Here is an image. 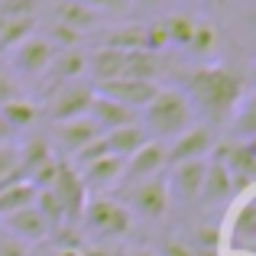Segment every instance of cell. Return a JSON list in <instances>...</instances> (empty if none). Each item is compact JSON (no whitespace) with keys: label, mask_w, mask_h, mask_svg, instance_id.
Here are the masks:
<instances>
[{"label":"cell","mask_w":256,"mask_h":256,"mask_svg":"<svg viewBox=\"0 0 256 256\" xmlns=\"http://www.w3.org/2000/svg\"><path fill=\"white\" fill-rule=\"evenodd\" d=\"M246 75L237 65L227 62H201L194 68L185 72V88L182 94L188 98V104L194 107V114L208 120V126H220L230 120L234 107L244 100Z\"/></svg>","instance_id":"cell-1"},{"label":"cell","mask_w":256,"mask_h":256,"mask_svg":"<svg viewBox=\"0 0 256 256\" xmlns=\"http://www.w3.org/2000/svg\"><path fill=\"white\" fill-rule=\"evenodd\" d=\"M198 120L194 107L188 104V98L182 94V88H159L152 94V100L140 110V126L146 130V136L156 143H169L182 130Z\"/></svg>","instance_id":"cell-2"},{"label":"cell","mask_w":256,"mask_h":256,"mask_svg":"<svg viewBox=\"0 0 256 256\" xmlns=\"http://www.w3.org/2000/svg\"><path fill=\"white\" fill-rule=\"evenodd\" d=\"M78 227H82L84 234H91V237L117 240V237H124V234H130L133 218L114 194H88Z\"/></svg>","instance_id":"cell-3"},{"label":"cell","mask_w":256,"mask_h":256,"mask_svg":"<svg viewBox=\"0 0 256 256\" xmlns=\"http://www.w3.org/2000/svg\"><path fill=\"white\" fill-rule=\"evenodd\" d=\"M117 201L126 208V211H130V218L136 214V218L150 220V224L162 220L166 214H169V208H172L169 188H166V175H159V178H150V182H136V185L120 188Z\"/></svg>","instance_id":"cell-4"},{"label":"cell","mask_w":256,"mask_h":256,"mask_svg":"<svg viewBox=\"0 0 256 256\" xmlns=\"http://www.w3.org/2000/svg\"><path fill=\"white\" fill-rule=\"evenodd\" d=\"M91 98H94V88L88 82L58 84V88L49 91V98L39 107V114H42L49 124H65V120H75V117H88Z\"/></svg>","instance_id":"cell-5"},{"label":"cell","mask_w":256,"mask_h":256,"mask_svg":"<svg viewBox=\"0 0 256 256\" xmlns=\"http://www.w3.org/2000/svg\"><path fill=\"white\" fill-rule=\"evenodd\" d=\"M214 143H218V136H214V126L208 124H198L194 120L188 130H182L175 140H169L166 146V169H172V166H182V162H198V159H208L214 150Z\"/></svg>","instance_id":"cell-6"},{"label":"cell","mask_w":256,"mask_h":256,"mask_svg":"<svg viewBox=\"0 0 256 256\" xmlns=\"http://www.w3.org/2000/svg\"><path fill=\"white\" fill-rule=\"evenodd\" d=\"M46 136H49V143H52V152L68 162L72 156H78L84 146H91L94 140H100L104 133L88 117H75V120H65V124H52V130L46 133Z\"/></svg>","instance_id":"cell-7"},{"label":"cell","mask_w":256,"mask_h":256,"mask_svg":"<svg viewBox=\"0 0 256 256\" xmlns=\"http://www.w3.org/2000/svg\"><path fill=\"white\" fill-rule=\"evenodd\" d=\"M46 192H52V198L58 201L65 224H75V227H78V220H82V211H84V201H88V192H84L82 178H78V172L72 169L65 159L58 162L56 182H52Z\"/></svg>","instance_id":"cell-8"},{"label":"cell","mask_w":256,"mask_h":256,"mask_svg":"<svg viewBox=\"0 0 256 256\" xmlns=\"http://www.w3.org/2000/svg\"><path fill=\"white\" fill-rule=\"evenodd\" d=\"M211 159H218L230 178H256V143L253 140H218L211 150Z\"/></svg>","instance_id":"cell-9"},{"label":"cell","mask_w":256,"mask_h":256,"mask_svg":"<svg viewBox=\"0 0 256 256\" xmlns=\"http://www.w3.org/2000/svg\"><path fill=\"white\" fill-rule=\"evenodd\" d=\"M166 172V146L150 140L143 143L130 159H124V175H120V188L126 185H136V182H150V178H159Z\"/></svg>","instance_id":"cell-10"},{"label":"cell","mask_w":256,"mask_h":256,"mask_svg":"<svg viewBox=\"0 0 256 256\" xmlns=\"http://www.w3.org/2000/svg\"><path fill=\"white\" fill-rule=\"evenodd\" d=\"M52 56H56V49H52L39 32H32L16 49H10V68L16 72L20 78H42L46 68H49V62H52Z\"/></svg>","instance_id":"cell-11"},{"label":"cell","mask_w":256,"mask_h":256,"mask_svg":"<svg viewBox=\"0 0 256 256\" xmlns=\"http://www.w3.org/2000/svg\"><path fill=\"white\" fill-rule=\"evenodd\" d=\"M124 62H126V52H114V49H98L84 52V75L91 78V88H100V84H110V82H120L124 78Z\"/></svg>","instance_id":"cell-12"},{"label":"cell","mask_w":256,"mask_h":256,"mask_svg":"<svg viewBox=\"0 0 256 256\" xmlns=\"http://www.w3.org/2000/svg\"><path fill=\"white\" fill-rule=\"evenodd\" d=\"M204 166L208 159H198V162H182L169 169V178H166V188H169V198L172 201H198L201 194V182H204Z\"/></svg>","instance_id":"cell-13"},{"label":"cell","mask_w":256,"mask_h":256,"mask_svg":"<svg viewBox=\"0 0 256 256\" xmlns=\"http://www.w3.org/2000/svg\"><path fill=\"white\" fill-rule=\"evenodd\" d=\"M0 227H4L6 234H13L16 240H23L26 246H39L49 240V224L42 220V214L36 211V208H23V211L16 214H6V218H0Z\"/></svg>","instance_id":"cell-14"},{"label":"cell","mask_w":256,"mask_h":256,"mask_svg":"<svg viewBox=\"0 0 256 256\" xmlns=\"http://www.w3.org/2000/svg\"><path fill=\"white\" fill-rule=\"evenodd\" d=\"M82 178L88 194H107L110 188H120V175H124V162L114 156H100L94 162H88L84 169H75Z\"/></svg>","instance_id":"cell-15"},{"label":"cell","mask_w":256,"mask_h":256,"mask_svg":"<svg viewBox=\"0 0 256 256\" xmlns=\"http://www.w3.org/2000/svg\"><path fill=\"white\" fill-rule=\"evenodd\" d=\"M94 91L104 94V98H110V100H117V104H124L126 110L140 114V110H143V107L152 100V94L159 91V84H152V82H130V78H120V82L100 84V88H94Z\"/></svg>","instance_id":"cell-16"},{"label":"cell","mask_w":256,"mask_h":256,"mask_svg":"<svg viewBox=\"0 0 256 256\" xmlns=\"http://www.w3.org/2000/svg\"><path fill=\"white\" fill-rule=\"evenodd\" d=\"M88 120H91L94 126H98L100 133H110V130H120V126H130L140 120V114L126 110L124 104H117V100L104 98V94L94 91L91 98V107H88Z\"/></svg>","instance_id":"cell-17"},{"label":"cell","mask_w":256,"mask_h":256,"mask_svg":"<svg viewBox=\"0 0 256 256\" xmlns=\"http://www.w3.org/2000/svg\"><path fill=\"white\" fill-rule=\"evenodd\" d=\"M49 20H52V23L68 26V30H75V32H82V36L94 32L100 23H104V16H100V13L88 10V6H82V4H72V0H52Z\"/></svg>","instance_id":"cell-18"},{"label":"cell","mask_w":256,"mask_h":256,"mask_svg":"<svg viewBox=\"0 0 256 256\" xmlns=\"http://www.w3.org/2000/svg\"><path fill=\"white\" fill-rule=\"evenodd\" d=\"M224 201H234V185H230V172L218 162V159L208 156L204 166V182H201V194L198 204H224Z\"/></svg>","instance_id":"cell-19"},{"label":"cell","mask_w":256,"mask_h":256,"mask_svg":"<svg viewBox=\"0 0 256 256\" xmlns=\"http://www.w3.org/2000/svg\"><path fill=\"white\" fill-rule=\"evenodd\" d=\"M52 159H58V156L52 152V143H49L46 133H30V136L16 146V162H20V175H23V178H30L32 172L42 169Z\"/></svg>","instance_id":"cell-20"},{"label":"cell","mask_w":256,"mask_h":256,"mask_svg":"<svg viewBox=\"0 0 256 256\" xmlns=\"http://www.w3.org/2000/svg\"><path fill=\"white\" fill-rule=\"evenodd\" d=\"M39 117H42V114H39V104L30 100V98H23V94H16V98L0 104V120L10 126L13 136H16V133H30L32 126L39 124Z\"/></svg>","instance_id":"cell-21"},{"label":"cell","mask_w":256,"mask_h":256,"mask_svg":"<svg viewBox=\"0 0 256 256\" xmlns=\"http://www.w3.org/2000/svg\"><path fill=\"white\" fill-rule=\"evenodd\" d=\"M46 78H49V88H46V91H52V88H58V84H68V82H82L84 78V49L56 52L49 68H46Z\"/></svg>","instance_id":"cell-22"},{"label":"cell","mask_w":256,"mask_h":256,"mask_svg":"<svg viewBox=\"0 0 256 256\" xmlns=\"http://www.w3.org/2000/svg\"><path fill=\"white\" fill-rule=\"evenodd\" d=\"M100 46L114 52H140L146 49V23H117L100 36Z\"/></svg>","instance_id":"cell-23"},{"label":"cell","mask_w":256,"mask_h":256,"mask_svg":"<svg viewBox=\"0 0 256 256\" xmlns=\"http://www.w3.org/2000/svg\"><path fill=\"white\" fill-rule=\"evenodd\" d=\"M143 143H150V136H146V130L140 126V120H136V124H130V126H120V130L104 133L107 152H110L114 159H120V162H124V159H130Z\"/></svg>","instance_id":"cell-24"},{"label":"cell","mask_w":256,"mask_h":256,"mask_svg":"<svg viewBox=\"0 0 256 256\" xmlns=\"http://www.w3.org/2000/svg\"><path fill=\"white\" fill-rule=\"evenodd\" d=\"M227 130H230V140H253L256 136V98H253V91H246L244 100L234 107L230 120H227Z\"/></svg>","instance_id":"cell-25"},{"label":"cell","mask_w":256,"mask_h":256,"mask_svg":"<svg viewBox=\"0 0 256 256\" xmlns=\"http://www.w3.org/2000/svg\"><path fill=\"white\" fill-rule=\"evenodd\" d=\"M162 56H152V52L140 49V52H126V62H124V78L130 82H152L156 84L159 72H162Z\"/></svg>","instance_id":"cell-26"},{"label":"cell","mask_w":256,"mask_h":256,"mask_svg":"<svg viewBox=\"0 0 256 256\" xmlns=\"http://www.w3.org/2000/svg\"><path fill=\"white\" fill-rule=\"evenodd\" d=\"M32 198H36V188H32L26 178H16V182H10V185H4L0 188V218L30 208Z\"/></svg>","instance_id":"cell-27"},{"label":"cell","mask_w":256,"mask_h":256,"mask_svg":"<svg viewBox=\"0 0 256 256\" xmlns=\"http://www.w3.org/2000/svg\"><path fill=\"white\" fill-rule=\"evenodd\" d=\"M188 56L194 58H208L218 52V26L208 23V20H194V30H192V39L185 46Z\"/></svg>","instance_id":"cell-28"},{"label":"cell","mask_w":256,"mask_h":256,"mask_svg":"<svg viewBox=\"0 0 256 256\" xmlns=\"http://www.w3.org/2000/svg\"><path fill=\"white\" fill-rule=\"evenodd\" d=\"M36 32V16H16V20H0V52L16 49L23 39Z\"/></svg>","instance_id":"cell-29"},{"label":"cell","mask_w":256,"mask_h":256,"mask_svg":"<svg viewBox=\"0 0 256 256\" xmlns=\"http://www.w3.org/2000/svg\"><path fill=\"white\" fill-rule=\"evenodd\" d=\"M162 30H166L169 46H182V49H185L188 39H192V30H194V16L192 13H169V16L162 20Z\"/></svg>","instance_id":"cell-30"},{"label":"cell","mask_w":256,"mask_h":256,"mask_svg":"<svg viewBox=\"0 0 256 256\" xmlns=\"http://www.w3.org/2000/svg\"><path fill=\"white\" fill-rule=\"evenodd\" d=\"M42 39L52 46L56 52H68V49H82V42H84V36L82 32H75V30H68V26H62V23H46V32H42Z\"/></svg>","instance_id":"cell-31"},{"label":"cell","mask_w":256,"mask_h":256,"mask_svg":"<svg viewBox=\"0 0 256 256\" xmlns=\"http://www.w3.org/2000/svg\"><path fill=\"white\" fill-rule=\"evenodd\" d=\"M16 178H23L20 175V162H16V146H0V188Z\"/></svg>","instance_id":"cell-32"},{"label":"cell","mask_w":256,"mask_h":256,"mask_svg":"<svg viewBox=\"0 0 256 256\" xmlns=\"http://www.w3.org/2000/svg\"><path fill=\"white\" fill-rule=\"evenodd\" d=\"M72 4H82L88 6V10H94V13H100V16H124L126 10H130V4L126 0H72Z\"/></svg>","instance_id":"cell-33"},{"label":"cell","mask_w":256,"mask_h":256,"mask_svg":"<svg viewBox=\"0 0 256 256\" xmlns=\"http://www.w3.org/2000/svg\"><path fill=\"white\" fill-rule=\"evenodd\" d=\"M39 0H0V20H16V16H36Z\"/></svg>","instance_id":"cell-34"},{"label":"cell","mask_w":256,"mask_h":256,"mask_svg":"<svg viewBox=\"0 0 256 256\" xmlns=\"http://www.w3.org/2000/svg\"><path fill=\"white\" fill-rule=\"evenodd\" d=\"M166 49H169V39H166L162 20H156V23H146V52H152V56H162Z\"/></svg>","instance_id":"cell-35"},{"label":"cell","mask_w":256,"mask_h":256,"mask_svg":"<svg viewBox=\"0 0 256 256\" xmlns=\"http://www.w3.org/2000/svg\"><path fill=\"white\" fill-rule=\"evenodd\" d=\"M156 256H198L194 246L188 244V237H166L156 246Z\"/></svg>","instance_id":"cell-36"},{"label":"cell","mask_w":256,"mask_h":256,"mask_svg":"<svg viewBox=\"0 0 256 256\" xmlns=\"http://www.w3.org/2000/svg\"><path fill=\"white\" fill-rule=\"evenodd\" d=\"M0 256H30V246L0 227Z\"/></svg>","instance_id":"cell-37"},{"label":"cell","mask_w":256,"mask_h":256,"mask_svg":"<svg viewBox=\"0 0 256 256\" xmlns=\"http://www.w3.org/2000/svg\"><path fill=\"white\" fill-rule=\"evenodd\" d=\"M10 98H16V84H13L10 75H0V104L10 100Z\"/></svg>","instance_id":"cell-38"},{"label":"cell","mask_w":256,"mask_h":256,"mask_svg":"<svg viewBox=\"0 0 256 256\" xmlns=\"http://www.w3.org/2000/svg\"><path fill=\"white\" fill-rule=\"evenodd\" d=\"M78 256H114L107 246H98V244H84L82 250H78Z\"/></svg>","instance_id":"cell-39"},{"label":"cell","mask_w":256,"mask_h":256,"mask_svg":"<svg viewBox=\"0 0 256 256\" xmlns=\"http://www.w3.org/2000/svg\"><path fill=\"white\" fill-rule=\"evenodd\" d=\"M130 6H143V10H152V6H166L169 0H126Z\"/></svg>","instance_id":"cell-40"},{"label":"cell","mask_w":256,"mask_h":256,"mask_svg":"<svg viewBox=\"0 0 256 256\" xmlns=\"http://www.w3.org/2000/svg\"><path fill=\"white\" fill-rule=\"evenodd\" d=\"M0 146H13V133H10V126L0 120Z\"/></svg>","instance_id":"cell-41"},{"label":"cell","mask_w":256,"mask_h":256,"mask_svg":"<svg viewBox=\"0 0 256 256\" xmlns=\"http://www.w3.org/2000/svg\"><path fill=\"white\" fill-rule=\"evenodd\" d=\"M126 256H156V250H150V246H136V250H130Z\"/></svg>","instance_id":"cell-42"},{"label":"cell","mask_w":256,"mask_h":256,"mask_svg":"<svg viewBox=\"0 0 256 256\" xmlns=\"http://www.w3.org/2000/svg\"><path fill=\"white\" fill-rule=\"evenodd\" d=\"M198 4H201V6H208V10H218L224 0H198Z\"/></svg>","instance_id":"cell-43"},{"label":"cell","mask_w":256,"mask_h":256,"mask_svg":"<svg viewBox=\"0 0 256 256\" xmlns=\"http://www.w3.org/2000/svg\"><path fill=\"white\" fill-rule=\"evenodd\" d=\"M182 4H192V0H182Z\"/></svg>","instance_id":"cell-44"}]
</instances>
